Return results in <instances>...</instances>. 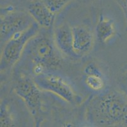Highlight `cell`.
<instances>
[{
    "label": "cell",
    "instance_id": "cell-1",
    "mask_svg": "<svg viewBox=\"0 0 127 127\" xmlns=\"http://www.w3.org/2000/svg\"><path fill=\"white\" fill-rule=\"evenodd\" d=\"M89 110L93 121L99 125H127V100L117 92H108L94 99Z\"/></svg>",
    "mask_w": 127,
    "mask_h": 127
},
{
    "label": "cell",
    "instance_id": "cell-2",
    "mask_svg": "<svg viewBox=\"0 0 127 127\" xmlns=\"http://www.w3.org/2000/svg\"><path fill=\"white\" fill-rule=\"evenodd\" d=\"M38 31L39 24L34 22L26 29L15 34L6 41L1 56V70L15 64L29 42L36 36Z\"/></svg>",
    "mask_w": 127,
    "mask_h": 127
},
{
    "label": "cell",
    "instance_id": "cell-3",
    "mask_svg": "<svg viewBox=\"0 0 127 127\" xmlns=\"http://www.w3.org/2000/svg\"><path fill=\"white\" fill-rule=\"evenodd\" d=\"M29 53L35 65L46 70H56L61 66V59L51 42L45 37H36L29 42Z\"/></svg>",
    "mask_w": 127,
    "mask_h": 127
},
{
    "label": "cell",
    "instance_id": "cell-4",
    "mask_svg": "<svg viewBox=\"0 0 127 127\" xmlns=\"http://www.w3.org/2000/svg\"><path fill=\"white\" fill-rule=\"evenodd\" d=\"M33 81L41 90L53 93L69 103H75L79 100L70 84L59 74L45 72L35 76Z\"/></svg>",
    "mask_w": 127,
    "mask_h": 127
},
{
    "label": "cell",
    "instance_id": "cell-5",
    "mask_svg": "<svg viewBox=\"0 0 127 127\" xmlns=\"http://www.w3.org/2000/svg\"><path fill=\"white\" fill-rule=\"evenodd\" d=\"M16 94L25 102L35 123L39 125L42 120V102L40 89L34 81L21 79L15 87Z\"/></svg>",
    "mask_w": 127,
    "mask_h": 127
},
{
    "label": "cell",
    "instance_id": "cell-6",
    "mask_svg": "<svg viewBox=\"0 0 127 127\" xmlns=\"http://www.w3.org/2000/svg\"><path fill=\"white\" fill-rule=\"evenodd\" d=\"M31 15L24 13H11L1 20V39L7 41L12 36L31 26L34 22Z\"/></svg>",
    "mask_w": 127,
    "mask_h": 127
},
{
    "label": "cell",
    "instance_id": "cell-7",
    "mask_svg": "<svg viewBox=\"0 0 127 127\" xmlns=\"http://www.w3.org/2000/svg\"><path fill=\"white\" fill-rule=\"evenodd\" d=\"M73 55L82 57L91 51L93 46V36L91 31L82 25L71 27Z\"/></svg>",
    "mask_w": 127,
    "mask_h": 127
},
{
    "label": "cell",
    "instance_id": "cell-8",
    "mask_svg": "<svg viewBox=\"0 0 127 127\" xmlns=\"http://www.w3.org/2000/svg\"><path fill=\"white\" fill-rule=\"evenodd\" d=\"M29 13L39 25L49 28L53 24L55 14L52 12L42 0L31 3L29 7Z\"/></svg>",
    "mask_w": 127,
    "mask_h": 127
},
{
    "label": "cell",
    "instance_id": "cell-9",
    "mask_svg": "<svg viewBox=\"0 0 127 127\" xmlns=\"http://www.w3.org/2000/svg\"><path fill=\"white\" fill-rule=\"evenodd\" d=\"M56 45L60 50L68 55H73L72 29L67 24H63L55 32Z\"/></svg>",
    "mask_w": 127,
    "mask_h": 127
},
{
    "label": "cell",
    "instance_id": "cell-10",
    "mask_svg": "<svg viewBox=\"0 0 127 127\" xmlns=\"http://www.w3.org/2000/svg\"><path fill=\"white\" fill-rule=\"evenodd\" d=\"M84 81L89 89L95 92L101 91L105 87V80L100 69L94 64H89L84 69Z\"/></svg>",
    "mask_w": 127,
    "mask_h": 127
},
{
    "label": "cell",
    "instance_id": "cell-11",
    "mask_svg": "<svg viewBox=\"0 0 127 127\" xmlns=\"http://www.w3.org/2000/svg\"><path fill=\"white\" fill-rule=\"evenodd\" d=\"M116 25L111 18L101 15L95 27L96 36L101 43H106L116 34Z\"/></svg>",
    "mask_w": 127,
    "mask_h": 127
},
{
    "label": "cell",
    "instance_id": "cell-12",
    "mask_svg": "<svg viewBox=\"0 0 127 127\" xmlns=\"http://www.w3.org/2000/svg\"><path fill=\"white\" fill-rule=\"evenodd\" d=\"M13 120L8 106L4 104L1 106V127H11Z\"/></svg>",
    "mask_w": 127,
    "mask_h": 127
},
{
    "label": "cell",
    "instance_id": "cell-13",
    "mask_svg": "<svg viewBox=\"0 0 127 127\" xmlns=\"http://www.w3.org/2000/svg\"><path fill=\"white\" fill-rule=\"evenodd\" d=\"M48 8L55 14L58 12L67 3V0H42Z\"/></svg>",
    "mask_w": 127,
    "mask_h": 127
},
{
    "label": "cell",
    "instance_id": "cell-14",
    "mask_svg": "<svg viewBox=\"0 0 127 127\" xmlns=\"http://www.w3.org/2000/svg\"><path fill=\"white\" fill-rule=\"evenodd\" d=\"M120 4H122L123 10L127 13V0H119Z\"/></svg>",
    "mask_w": 127,
    "mask_h": 127
}]
</instances>
